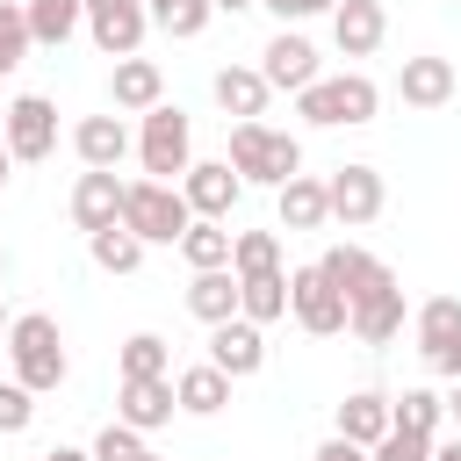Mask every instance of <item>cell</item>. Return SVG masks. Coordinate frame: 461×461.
<instances>
[{
	"label": "cell",
	"mask_w": 461,
	"mask_h": 461,
	"mask_svg": "<svg viewBox=\"0 0 461 461\" xmlns=\"http://www.w3.org/2000/svg\"><path fill=\"white\" fill-rule=\"evenodd\" d=\"M230 173L245 187H288L303 173V144L288 130H267V122H230Z\"/></svg>",
	"instance_id": "1"
},
{
	"label": "cell",
	"mask_w": 461,
	"mask_h": 461,
	"mask_svg": "<svg viewBox=\"0 0 461 461\" xmlns=\"http://www.w3.org/2000/svg\"><path fill=\"white\" fill-rule=\"evenodd\" d=\"M375 108H382V86L367 72H339V79H317L295 94V115L317 130H360V122H375Z\"/></svg>",
	"instance_id": "2"
},
{
	"label": "cell",
	"mask_w": 461,
	"mask_h": 461,
	"mask_svg": "<svg viewBox=\"0 0 461 461\" xmlns=\"http://www.w3.org/2000/svg\"><path fill=\"white\" fill-rule=\"evenodd\" d=\"M7 360H14V382L22 389H58L65 382V339H58V317H43V310H29V317H14L7 324Z\"/></svg>",
	"instance_id": "3"
},
{
	"label": "cell",
	"mask_w": 461,
	"mask_h": 461,
	"mask_svg": "<svg viewBox=\"0 0 461 461\" xmlns=\"http://www.w3.org/2000/svg\"><path fill=\"white\" fill-rule=\"evenodd\" d=\"M187 223H194V209H187L180 187H166V180H130L122 187V230H137L144 245H180Z\"/></svg>",
	"instance_id": "4"
},
{
	"label": "cell",
	"mask_w": 461,
	"mask_h": 461,
	"mask_svg": "<svg viewBox=\"0 0 461 461\" xmlns=\"http://www.w3.org/2000/svg\"><path fill=\"white\" fill-rule=\"evenodd\" d=\"M137 158H144V180L180 187V173L194 166V130H187V115L158 101V108L144 115V130H137Z\"/></svg>",
	"instance_id": "5"
},
{
	"label": "cell",
	"mask_w": 461,
	"mask_h": 461,
	"mask_svg": "<svg viewBox=\"0 0 461 461\" xmlns=\"http://www.w3.org/2000/svg\"><path fill=\"white\" fill-rule=\"evenodd\" d=\"M288 317H295L310 339H339V331L353 324V303H346V295L324 281V267L310 259V267H295V274H288Z\"/></svg>",
	"instance_id": "6"
},
{
	"label": "cell",
	"mask_w": 461,
	"mask_h": 461,
	"mask_svg": "<svg viewBox=\"0 0 461 461\" xmlns=\"http://www.w3.org/2000/svg\"><path fill=\"white\" fill-rule=\"evenodd\" d=\"M418 360L447 382H461V295L418 303Z\"/></svg>",
	"instance_id": "7"
},
{
	"label": "cell",
	"mask_w": 461,
	"mask_h": 461,
	"mask_svg": "<svg viewBox=\"0 0 461 461\" xmlns=\"http://www.w3.org/2000/svg\"><path fill=\"white\" fill-rule=\"evenodd\" d=\"M0 144L14 151V158H50L58 151V108L43 101V94H22V101H7V115H0Z\"/></svg>",
	"instance_id": "8"
},
{
	"label": "cell",
	"mask_w": 461,
	"mask_h": 461,
	"mask_svg": "<svg viewBox=\"0 0 461 461\" xmlns=\"http://www.w3.org/2000/svg\"><path fill=\"white\" fill-rule=\"evenodd\" d=\"M324 194H331V223H346V230H367L382 216V202H389V187H382L375 166H339L324 180Z\"/></svg>",
	"instance_id": "9"
},
{
	"label": "cell",
	"mask_w": 461,
	"mask_h": 461,
	"mask_svg": "<svg viewBox=\"0 0 461 461\" xmlns=\"http://www.w3.org/2000/svg\"><path fill=\"white\" fill-rule=\"evenodd\" d=\"M144 29H151V7H144V0H86V36H94L108 58H137Z\"/></svg>",
	"instance_id": "10"
},
{
	"label": "cell",
	"mask_w": 461,
	"mask_h": 461,
	"mask_svg": "<svg viewBox=\"0 0 461 461\" xmlns=\"http://www.w3.org/2000/svg\"><path fill=\"white\" fill-rule=\"evenodd\" d=\"M180 194H187V209H194V216H209V223H223V216L238 209V194H245V180L230 173V158H202V166H187V173H180Z\"/></svg>",
	"instance_id": "11"
},
{
	"label": "cell",
	"mask_w": 461,
	"mask_h": 461,
	"mask_svg": "<svg viewBox=\"0 0 461 461\" xmlns=\"http://www.w3.org/2000/svg\"><path fill=\"white\" fill-rule=\"evenodd\" d=\"M173 411H180V396H173V375L115 382V418H122L130 432H158V425H173Z\"/></svg>",
	"instance_id": "12"
},
{
	"label": "cell",
	"mask_w": 461,
	"mask_h": 461,
	"mask_svg": "<svg viewBox=\"0 0 461 461\" xmlns=\"http://www.w3.org/2000/svg\"><path fill=\"white\" fill-rule=\"evenodd\" d=\"M317 267H324V281H331L346 303H360V295H375V288H389V281H396V274H389L367 245H331Z\"/></svg>",
	"instance_id": "13"
},
{
	"label": "cell",
	"mask_w": 461,
	"mask_h": 461,
	"mask_svg": "<svg viewBox=\"0 0 461 461\" xmlns=\"http://www.w3.org/2000/svg\"><path fill=\"white\" fill-rule=\"evenodd\" d=\"M209 360H216L230 382L259 375V367H267V331H259L252 317H230V324H216V331H209Z\"/></svg>",
	"instance_id": "14"
},
{
	"label": "cell",
	"mask_w": 461,
	"mask_h": 461,
	"mask_svg": "<svg viewBox=\"0 0 461 461\" xmlns=\"http://www.w3.org/2000/svg\"><path fill=\"white\" fill-rule=\"evenodd\" d=\"M259 72H267V86H281V94H303V86L324 79V72H317V50H310L295 29H281V36L259 50Z\"/></svg>",
	"instance_id": "15"
},
{
	"label": "cell",
	"mask_w": 461,
	"mask_h": 461,
	"mask_svg": "<svg viewBox=\"0 0 461 461\" xmlns=\"http://www.w3.org/2000/svg\"><path fill=\"white\" fill-rule=\"evenodd\" d=\"M382 36H389L382 0H339V7H331V43H339L346 58H375Z\"/></svg>",
	"instance_id": "16"
},
{
	"label": "cell",
	"mask_w": 461,
	"mask_h": 461,
	"mask_svg": "<svg viewBox=\"0 0 461 461\" xmlns=\"http://www.w3.org/2000/svg\"><path fill=\"white\" fill-rule=\"evenodd\" d=\"M72 151H79V166H86V173H115V166H122V151H130L122 115H79V122H72Z\"/></svg>",
	"instance_id": "17"
},
{
	"label": "cell",
	"mask_w": 461,
	"mask_h": 461,
	"mask_svg": "<svg viewBox=\"0 0 461 461\" xmlns=\"http://www.w3.org/2000/svg\"><path fill=\"white\" fill-rule=\"evenodd\" d=\"M122 187L130 180H115V173H79V187H72V223L94 238V230H115L122 223Z\"/></svg>",
	"instance_id": "18"
},
{
	"label": "cell",
	"mask_w": 461,
	"mask_h": 461,
	"mask_svg": "<svg viewBox=\"0 0 461 461\" xmlns=\"http://www.w3.org/2000/svg\"><path fill=\"white\" fill-rule=\"evenodd\" d=\"M389 432H396V411H389V396H382V389H353V396L339 403V439H353V447H367V454H375Z\"/></svg>",
	"instance_id": "19"
},
{
	"label": "cell",
	"mask_w": 461,
	"mask_h": 461,
	"mask_svg": "<svg viewBox=\"0 0 461 461\" xmlns=\"http://www.w3.org/2000/svg\"><path fill=\"white\" fill-rule=\"evenodd\" d=\"M108 101H115L122 115H151V108L166 101V72H158L151 58H115V79H108Z\"/></svg>",
	"instance_id": "20"
},
{
	"label": "cell",
	"mask_w": 461,
	"mask_h": 461,
	"mask_svg": "<svg viewBox=\"0 0 461 461\" xmlns=\"http://www.w3.org/2000/svg\"><path fill=\"white\" fill-rule=\"evenodd\" d=\"M454 86H461V79H454V65H447V58H432V50H425V58H403V72H396L403 108H447V101H454Z\"/></svg>",
	"instance_id": "21"
},
{
	"label": "cell",
	"mask_w": 461,
	"mask_h": 461,
	"mask_svg": "<svg viewBox=\"0 0 461 461\" xmlns=\"http://www.w3.org/2000/svg\"><path fill=\"white\" fill-rule=\"evenodd\" d=\"M209 94H216V108L223 115H238V122H259V108H267V72L259 65H223L216 79H209Z\"/></svg>",
	"instance_id": "22"
},
{
	"label": "cell",
	"mask_w": 461,
	"mask_h": 461,
	"mask_svg": "<svg viewBox=\"0 0 461 461\" xmlns=\"http://www.w3.org/2000/svg\"><path fill=\"white\" fill-rule=\"evenodd\" d=\"M360 346H389L396 331H403V288L389 281V288H375V295H360L353 303V324H346Z\"/></svg>",
	"instance_id": "23"
},
{
	"label": "cell",
	"mask_w": 461,
	"mask_h": 461,
	"mask_svg": "<svg viewBox=\"0 0 461 461\" xmlns=\"http://www.w3.org/2000/svg\"><path fill=\"white\" fill-rule=\"evenodd\" d=\"M274 194H281V230H324V223H331V194H324V180L295 173V180L274 187Z\"/></svg>",
	"instance_id": "24"
},
{
	"label": "cell",
	"mask_w": 461,
	"mask_h": 461,
	"mask_svg": "<svg viewBox=\"0 0 461 461\" xmlns=\"http://www.w3.org/2000/svg\"><path fill=\"white\" fill-rule=\"evenodd\" d=\"M173 396H180V411H194V418H216V411L230 403V375H223L216 360H202V367H180V375H173Z\"/></svg>",
	"instance_id": "25"
},
{
	"label": "cell",
	"mask_w": 461,
	"mask_h": 461,
	"mask_svg": "<svg viewBox=\"0 0 461 461\" xmlns=\"http://www.w3.org/2000/svg\"><path fill=\"white\" fill-rule=\"evenodd\" d=\"M187 310H194L209 331H216V324H230V317H238V274H230V267L194 274V281H187Z\"/></svg>",
	"instance_id": "26"
},
{
	"label": "cell",
	"mask_w": 461,
	"mask_h": 461,
	"mask_svg": "<svg viewBox=\"0 0 461 461\" xmlns=\"http://www.w3.org/2000/svg\"><path fill=\"white\" fill-rule=\"evenodd\" d=\"M238 317H252L259 331L274 317H288V274H245L238 281Z\"/></svg>",
	"instance_id": "27"
},
{
	"label": "cell",
	"mask_w": 461,
	"mask_h": 461,
	"mask_svg": "<svg viewBox=\"0 0 461 461\" xmlns=\"http://www.w3.org/2000/svg\"><path fill=\"white\" fill-rule=\"evenodd\" d=\"M230 238H238V230H223V223L194 216V223H187V238H180V259H187L194 274H216V267H230Z\"/></svg>",
	"instance_id": "28"
},
{
	"label": "cell",
	"mask_w": 461,
	"mask_h": 461,
	"mask_svg": "<svg viewBox=\"0 0 461 461\" xmlns=\"http://www.w3.org/2000/svg\"><path fill=\"white\" fill-rule=\"evenodd\" d=\"M86 252H94V267H101V274H137V267H144V238H137V230H122V223H115V230H94V238H86Z\"/></svg>",
	"instance_id": "29"
},
{
	"label": "cell",
	"mask_w": 461,
	"mask_h": 461,
	"mask_svg": "<svg viewBox=\"0 0 461 461\" xmlns=\"http://www.w3.org/2000/svg\"><path fill=\"white\" fill-rule=\"evenodd\" d=\"M79 22H86V0H29V36L50 43V50H58Z\"/></svg>",
	"instance_id": "30"
},
{
	"label": "cell",
	"mask_w": 461,
	"mask_h": 461,
	"mask_svg": "<svg viewBox=\"0 0 461 461\" xmlns=\"http://www.w3.org/2000/svg\"><path fill=\"white\" fill-rule=\"evenodd\" d=\"M230 274H281V238L274 230H238L230 238Z\"/></svg>",
	"instance_id": "31"
},
{
	"label": "cell",
	"mask_w": 461,
	"mask_h": 461,
	"mask_svg": "<svg viewBox=\"0 0 461 461\" xmlns=\"http://www.w3.org/2000/svg\"><path fill=\"white\" fill-rule=\"evenodd\" d=\"M389 411H396V432L432 439V432H439V418H447V396H432V389H403V396H389Z\"/></svg>",
	"instance_id": "32"
},
{
	"label": "cell",
	"mask_w": 461,
	"mask_h": 461,
	"mask_svg": "<svg viewBox=\"0 0 461 461\" xmlns=\"http://www.w3.org/2000/svg\"><path fill=\"white\" fill-rule=\"evenodd\" d=\"M29 43H36L29 36V0H0V79L29 58Z\"/></svg>",
	"instance_id": "33"
},
{
	"label": "cell",
	"mask_w": 461,
	"mask_h": 461,
	"mask_svg": "<svg viewBox=\"0 0 461 461\" xmlns=\"http://www.w3.org/2000/svg\"><path fill=\"white\" fill-rule=\"evenodd\" d=\"M144 7H151V22H158V29H173V36H202V29H209V14H216L209 0H144Z\"/></svg>",
	"instance_id": "34"
},
{
	"label": "cell",
	"mask_w": 461,
	"mask_h": 461,
	"mask_svg": "<svg viewBox=\"0 0 461 461\" xmlns=\"http://www.w3.org/2000/svg\"><path fill=\"white\" fill-rule=\"evenodd\" d=\"M144 375H166V339L158 331L122 339V382H144Z\"/></svg>",
	"instance_id": "35"
},
{
	"label": "cell",
	"mask_w": 461,
	"mask_h": 461,
	"mask_svg": "<svg viewBox=\"0 0 461 461\" xmlns=\"http://www.w3.org/2000/svg\"><path fill=\"white\" fill-rule=\"evenodd\" d=\"M144 454H151V447H144V432H130L122 418H115V425L94 439V461H144Z\"/></svg>",
	"instance_id": "36"
},
{
	"label": "cell",
	"mask_w": 461,
	"mask_h": 461,
	"mask_svg": "<svg viewBox=\"0 0 461 461\" xmlns=\"http://www.w3.org/2000/svg\"><path fill=\"white\" fill-rule=\"evenodd\" d=\"M29 418H36V389L0 382V432H29Z\"/></svg>",
	"instance_id": "37"
},
{
	"label": "cell",
	"mask_w": 461,
	"mask_h": 461,
	"mask_svg": "<svg viewBox=\"0 0 461 461\" xmlns=\"http://www.w3.org/2000/svg\"><path fill=\"white\" fill-rule=\"evenodd\" d=\"M367 461H432V439H418V432H389Z\"/></svg>",
	"instance_id": "38"
},
{
	"label": "cell",
	"mask_w": 461,
	"mask_h": 461,
	"mask_svg": "<svg viewBox=\"0 0 461 461\" xmlns=\"http://www.w3.org/2000/svg\"><path fill=\"white\" fill-rule=\"evenodd\" d=\"M259 7H274V14H281V29H288V22H310V14H331L339 0H259Z\"/></svg>",
	"instance_id": "39"
},
{
	"label": "cell",
	"mask_w": 461,
	"mask_h": 461,
	"mask_svg": "<svg viewBox=\"0 0 461 461\" xmlns=\"http://www.w3.org/2000/svg\"><path fill=\"white\" fill-rule=\"evenodd\" d=\"M310 461H367V447H353V439H339V432H331V439H324Z\"/></svg>",
	"instance_id": "40"
},
{
	"label": "cell",
	"mask_w": 461,
	"mask_h": 461,
	"mask_svg": "<svg viewBox=\"0 0 461 461\" xmlns=\"http://www.w3.org/2000/svg\"><path fill=\"white\" fill-rule=\"evenodd\" d=\"M43 461H94V447H50Z\"/></svg>",
	"instance_id": "41"
},
{
	"label": "cell",
	"mask_w": 461,
	"mask_h": 461,
	"mask_svg": "<svg viewBox=\"0 0 461 461\" xmlns=\"http://www.w3.org/2000/svg\"><path fill=\"white\" fill-rule=\"evenodd\" d=\"M216 14H245V7H259V0H209Z\"/></svg>",
	"instance_id": "42"
},
{
	"label": "cell",
	"mask_w": 461,
	"mask_h": 461,
	"mask_svg": "<svg viewBox=\"0 0 461 461\" xmlns=\"http://www.w3.org/2000/svg\"><path fill=\"white\" fill-rule=\"evenodd\" d=\"M432 461H461V439H447V447H432Z\"/></svg>",
	"instance_id": "43"
},
{
	"label": "cell",
	"mask_w": 461,
	"mask_h": 461,
	"mask_svg": "<svg viewBox=\"0 0 461 461\" xmlns=\"http://www.w3.org/2000/svg\"><path fill=\"white\" fill-rule=\"evenodd\" d=\"M7 166H14V151H7V144H0V187H7Z\"/></svg>",
	"instance_id": "44"
},
{
	"label": "cell",
	"mask_w": 461,
	"mask_h": 461,
	"mask_svg": "<svg viewBox=\"0 0 461 461\" xmlns=\"http://www.w3.org/2000/svg\"><path fill=\"white\" fill-rule=\"evenodd\" d=\"M447 411H454V418H461V382H454V396H447Z\"/></svg>",
	"instance_id": "45"
},
{
	"label": "cell",
	"mask_w": 461,
	"mask_h": 461,
	"mask_svg": "<svg viewBox=\"0 0 461 461\" xmlns=\"http://www.w3.org/2000/svg\"><path fill=\"white\" fill-rule=\"evenodd\" d=\"M7 324H14V317H7V310H0V339H7Z\"/></svg>",
	"instance_id": "46"
},
{
	"label": "cell",
	"mask_w": 461,
	"mask_h": 461,
	"mask_svg": "<svg viewBox=\"0 0 461 461\" xmlns=\"http://www.w3.org/2000/svg\"><path fill=\"white\" fill-rule=\"evenodd\" d=\"M144 461H158V454H144Z\"/></svg>",
	"instance_id": "47"
},
{
	"label": "cell",
	"mask_w": 461,
	"mask_h": 461,
	"mask_svg": "<svg viewBox=\"0 0 461 461\" xmlns=\"http://www.w3.org/2000/svg\"><path fill=\"white\" fill-rule=\"evenodd\" d=\"M0 274H7V259H0Z\"/></svg>",
	"instance_id": "48"
}]
</instances>
